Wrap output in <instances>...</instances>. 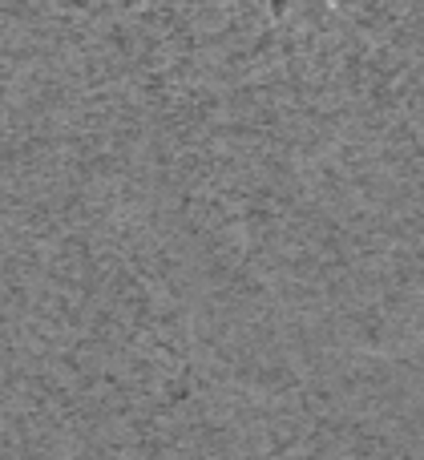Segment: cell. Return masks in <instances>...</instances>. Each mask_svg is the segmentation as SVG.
<instances>
[{
	"instance_id": "1",
	"label": "cell",
	"mask_w": 424,
	"mask_h": 460,
	"mask_svg": "<svg viewBox=\"0 0 424 460\" xmlns=\"http://www.w3.org/2000/svg\"><path fill=\"white\" fill-rule=\"evenodd\" d=\"M251 4L271 13L275 21H291V16H296V21H323V16H331V13H352L364 0H251Z\"/></svg>"
}]
</instances>
